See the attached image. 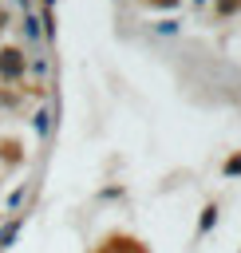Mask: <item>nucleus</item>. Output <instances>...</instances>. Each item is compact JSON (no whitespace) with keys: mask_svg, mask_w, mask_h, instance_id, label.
I'll use <instances>...</instances> for the list:
<instances>
[{"mask_svg":"<svg viewBox=\"0 0 241 253\" xmlns=\"http://www.w3.org/2000/svg\"><path fill=\"white\" fill-rule=\"evenodd\" d=\"M237 170H241V158H233V162H229V174H237Z\"/></svg>","mask_w":241,"mask_h":253,"instance_id":"nucleus-1","label":"nucleus"}]
</instances>
